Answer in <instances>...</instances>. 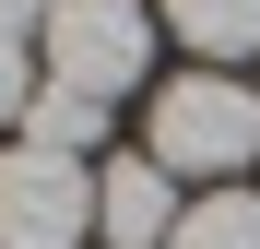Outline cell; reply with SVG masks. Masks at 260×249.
Segmentation results:
<instances>
[{
	"label": "cell",
	"mask_w": 260,
	"mask_h": 249,
	"mask_svg": "<svg viewBox=\"0 0 260 249\" xmlns=\"http://www.w3.org/2000/svg\"><path fill=\"white\" fill-rule=\"evenodd\" d=\"M154 166H166V178L237 190V166H260V83H237V71H178V83L154 95Z\"/></svg>",
	"instance_id": "6da1fadb"
},
{
	"label": "cell",
	"mask_w": 260,
	"mask_h": 249,
	"mask_svg": "<svg viewBox=\"0 0 260 249\" xmlns=\"http://www.w3.org/2000/svg\"><path fill=\"white\" fill-rule=\"evenodd\" d=\"M166 249H260V190H201Z\"/></svg>",
	"instance_id": "52a82bcc"
},
{
	"label": "cell",
	"mask_w": 260,
	"mask_h": 249,
	"mask_svg": "<svg viewBox=\"0 0 260 249\" xmlns=\"http://www.w3.org/2000/svg\"><path fill=\"white\" fill-rule=\"evenodd\" d=\"M142 60H154V0H59L48 12V83L130 95Z\"/></svg>",
	"instance_id": "3957f363"
},
{
	"label": "cell",
	"mask_w": 260,
	"mask_h": 249,
	"mask_svg": "<svg viewBox=\"0 0 260 249\" xmlns=\"http://www.w3.org/2000/svg\"><path fill=\"white\" fill-rule=\"evenodd\" d=\"M24 143H48V154H95V143H107V95H83V83H36Z\"/></svg>",
	"instance_id": "5b68a950"
},
{
	"label": "cell",
	"mask_w": 260,
	"mask_h": 249,
	"mask_svg": "<svg viewBox=\"0 0 260 249\" xmlns=\"http://www.w3.org/2000/svg\"><path fill=\"white\" fill-rule=\"evenodd\" d=\"M83 237H95V166L12 143L0 154V249H83Z\"/></svg>",
	"instance_id": "7a4b0ae2"
},
{
	"label": "cell",
	"mask_w": 260,
	"mask_h": 249,
	"mask_svg": "<svg viewBox=\"0 0 260 249\" xmlns=\"http://www.w3.org/2000/svg\"><path fill=\"white\" fill-rule=\"evenodd\" d=\"M48 12H59V0H0V36H36Z\"/></svg>",
	"instance_id": "9c48e42d"
},
{
	"label": "cell",
	"mask_w": 260,
	"mask_h": 249,
	"mask_svg": "<svg viewBox=\"0 0 260 249\" xmlns=\"http://www.w3.org/2000/svg\"><path fill=\"white\" fill-rule=\"evenodd\" d=\"M166 24H178V36H189V48H201L213 71L260 48V0H166Z\"/></svg>",
	"instance_id": "8992f818"
},
{
	"label": "cell",
	"mask_w": 260,
	"mask_h": 249,
	"mask_svg": "<svg viewBox=\"0 0 260 249\" xmlns=\"http://www.w3.org/2000/svg\"><path fill=\"white\" fill-rule=\"evenodd\" d=\"M36 107V71H24V36H0V119Z\"/></svg>",
	"instance_id": "ba28073f"
},
{
	"label": "cell",
	"mask_w": 260,
	"mask_h": 249,
	"mask_svg": "<svg viewBox=\"0 0 260 249\" xmlns=\"http://www.w3.org/2000/svg\"><path fill=\"white\" fill-rule=\"evenodd\" d=\"M178 178H166L154 154H118V166H95V237L107 249H166L178 237Z\"/></svg>",
	"instance_id": "277c9868"
}]
</instances>
